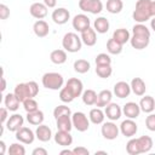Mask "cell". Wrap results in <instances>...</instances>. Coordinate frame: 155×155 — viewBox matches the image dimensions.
<instances>
[{
    "label": "cell",
    "instance_id": "obj_17",
    "mask_svg": "<svg viewBox=\"0 0 155 155\" xmlns=\"http://www.w3.org/2000/svg\"><path fill=\"white\" fill-rule=\"evenodd\" d=\"M131 92H132L131 85L127 84L126 81H117V82L114 85L113 93H114L117 98H126V97L130 96Z\"/></svg>",
    "mask_w": 155,
    "mask_h": 155
},
{
    "label": "cell",
    "instance_id": "obj_49",
    "mask_svg": "<svg viewBox=\"0 0 155 155\" xmlns=\"http://www.w3.org/2000/svg\"><path fill=\"white\" fill-rule=\"evenodd\" d=\"M8 109L6 108V107H2L1 109H0V121H1V125H5L6 124V121H7V119L10 117L8 116Z\"/></svg>",
    "mask_w": 155,
    "mask_h": 155
},
{
    "label": "cell",
    "instance_id": "obj_35",
    "mask_svg": "<svg viewBox=\"0 0 155 155\" xmlns=\"http://www.w3.org/2000/svg\"><path fill=\"white\" fill-rule=\"evenodd\" d=\"M82 102L86 105H96V101H97V92L94 90H85L81 94Z\"/></svg>",
    "mask_w": 155,
    "mask_h": 155
},
{
    "label": "cell",
    "instance_id": "obj_53",
    "mask_svg": "<svg viewBox=\"0 0 155 155\" xmlns=\"http://www.w3.org/2000/svg\"><path fill=\"white\" fill-rule=\"evenodd\" d=\"M6 151V145H5V142L4 140H0V154L4 155Z\"/></svg>",
    "mask_w": 155,
    "mask_h": 155
},
{
    "label": "cell",
    "instance_id": "obj_48",
    "mask_svg": "<svg viewBox=\"0 0 155 155\" xmlns=\"http://www.w3.org/2000/svg\"><path fill=\"white\" fill-rule=\"evenodd\" d=\"M8 17H10V8L5 4H1L0 5V18L1 19H7Z\"/></svg>",
    "mask_w": 155,
    "mask_h": 155
},
{
    "label": "cell",
    "instance_id": "obj_30",
    "mask_svg": "<svg viewBox=\"0 0 155 155\" xmlns=\"http://www.w3.org/2000/svg\"><path fill=\"white\" fill-rule=\"evenodd\" d=\"M67 58H68V56H67V51L65 50H61V48L59 50H53L50 53L51 62L53 64H57V65L65 63L67 62Z\"/></svg>",
    "mask_w": 155,
    "mask_h": 155
},
{
    "label": "cell",
    "instance_id": "obj_41",
    "mask_svg": "<svg viewBox=\"0 0 155 155\" xmlns=\"http://www.w3.org/2000/svg\"><path fill=\"white\" fill-rule=\"evenodd\" d=\"M22 144H21V142L19 143H12L8 147V150H7L8 154H11V155H24L25 154V148Z\"/></svg>",
    "mask_w": 155,
    "mask_h": 155
},
{
    "label": "cell",
    "instance_id": "obj_12",
    "mask_svg": "<svg viewBox=\"0 0 155 155\" xmlns=\"http://www.w3.org/2000/svg\"><path fill=\"white\" fill-rule=\"evenodd\" d=\"M65 86L68 87V90L74 94L75 98L80 97L84 92V84L80 79L78 78H70L67 82H65Z\"/></svg>",
    "mask_w": 155,
    "mask_h": 155
},
{
    "label": "cell",
    "instance_id": "obj_29",
    "mask_svg": "<svg viewBox=\"0 0 155 155\" xmlns=\"http://www.w3.org/2000/svg\"><path fill=\"white\" fill-rule=\"evenodd\" d=\"M88 119L92 124L94 125H101L104 122V119H105V114L104 111L101 109V108H93L90 110V114H88Z\"/></svg>",
    "mask_w": 155,
    "mask_h": 155
},
{
    "label": "cell",
    "instance_id": "obj_43",
    "mask_svg": "<svg viewBox=\"0 0 155 155\" xmlns=\"http://www.w3.org/2000/svg\"><path fill=\"white\" fill-rule=\"evenodd\" d=\"M132 34H140V35L150 36V30L144 23H136L132 27Z\"/></svg>",
    "mask_w": 155,
    "mask_h": 155
},
{
    "label": "cell",
    "instance_id": "obj_40",
    "mask_svg": "<svg viewBox=\"0 0 155 155\" xmlns=\"http://www.w3.org/2000/svg\"><path fill=\"white\" fill-rule=\"evenodd\" d=\"M59 99H61L63 103H70V102H73V101L75 99V97H74V94L68 90V87L64 86V87H62V88L59 90Z\"/></svg>",
    "mask_w": 155,
    "mask_h": 155
},
{
    "label": "cell",
    "instance_id": "obj_32",
    "mask_svg": "<svg viewBox=\"0 0 155 155\" xmlns=\"http://www.w3.org/2000/svg\"><path fill=\"white\" fill-rule=\"evenodd\" d=\"M44 119H45V115L41 110H35V111H31V113H27V121L33 125V126H39L44 122Z\"/></svg>",
    "mask_w": 155,
    "mask_h": 155
},
{
    "label": "cell",
    "instance_id": "obj_9",
    "mask_svg": "<svg viewBox=\"0 0 155 155\" xmlns=\"http://www.w3.org/2000/svg\"><path fill=\"white\" fill-rule=\"evenodd\" d=\"M71 24H73V28L76 31L82 33L84 30H86L87 28H90L91 21H90V18L85 13H79V15L74 16V18L71 19Z\"/></svg>",
    "mask_w": 155,
    "mask_h": 155
},
{
    "label": "cell",
    "instance_id": "obj_54",
    "mask_svg": "<svg viewBox=\"0 0 155 155\" xmlns=\"http://www.w3.org/2000/svg\"><path fill=\"white\" fill-rule=\"evenodd\" d=\"M61 155H64V154H68V155H74V151L73 150H69V149H63V150H61V153H59Z\"/></svg>",
    "mask_w": 155,
    "mask_h": 155
},
{
    "label": "cell",
    "instance_id": "obj_15",
    "mask_svg": "<svg viewBox=\"0 0 155 155\" xmlns=\"http://www.w3.org/2000/svg\"><path fill=\"white\" fill-rule=\"evenodd\" d=\"M23 124H24L23 116H22L21 114H13V115H11V116L7 119L5 126H6V128H7L10 132H15V133H16V132L23 126Z\"/></svg>",
    "mask_w": 155,
    "mask_h": 155
},
{
    "label": "cell",
    "instance_id": "obj_3",
    "mask_svg": "<svg viewBox=\"0 0 155 155\" xmlns=\"http://www.w3.org/2000/svg\"><path fill=\"white\" fill-rule=\"evenodd\" d=\"M62 46L67 52L75 53V52H79L81 50L82 40L78 34L69 31V33L64 34V36L62 39Z\"/></svg>",
    "mask_w": 155,
    "mask_h": 155
},
{
    "label": "cell",
    "instance_id": "obj_31",
    "mask_svg": "<svg viewBox=\"0 0 155 155\" xmlns=\"http://www.w3.org/2000/svg\"><path fill=\"white\" fill-rule=\"evenodd\" d=\"M56 125L57 128L61 131H71L73 128V121H71V115H63L58 119H56Z\"/></svg>",
    "mask_w": 155,
    "mask_h": 155
},
{
    "label": "cell",
    "instance_id": "obj_57",
    "mask_svg": "<svg viewBox=\"0 0 155 155\" xmlns=\"http://www.w3.org/2000/svg\"><path fill=\"white\" fill-rule=\"evenodd\" d=\"M97 154H105L107 155V151H103V150H98V151H96V155Z\"/></svg>",
    "mask_w": 155,
    "mask_h": 155
},
{
    "label": "cell",
    "instance_id": "obj_39",
    "mask_svg": "<svg viewBox=\"0 0 155 155\" xmlns=\"http://www.w3.org/2000/svg\"><path fill=\"white\" fill-rule=\"evenodd\" d=\"M126 151L130 155H138V154H140V149H139V144H138L137 138H131L127 142V144H126Z\"/></svg>",
    "mask_w": 155,
    "mask_h": 155
},
{
    "label": "cell",
    "instance_id": "obj_45",
    "mask_svg": "<svg viewBox=\"0 0 155 155\" xmlns=\"http://www.w3.org/2000/svg\"><path fill=\"white\" fill-rule=\"evenodd\" d=\"M94 62H96V65H108V64H111V58L108 53H99L97 54Z\"/></svg>",
    "mask_w": 155,
    "mask_h": 155
},
{
    "label": "cell",
    "instance_id": "obj_46",
    "mask_svg": "<svg viewBox=\"0 0 155 155\" xmlns=\"http://www.w3.org/2000/svg\"><path fill=\"white\" fill-rule=\"evenodd\" d=\"M145 127L151 131V132H155V114L154 113H150L147 119H145Z\"/></svg>",
    "mask_w": 155,
    "mask_h": 155
},
{
    "label": "cell",
    "instance_id": "obj_38",
    "mask_svg": "<svg viewBox=\"0 0 155 155\" xmlns=\"http://www.w3.org/2000/svg\"><path fill=\"white\" fill-rule=\"evenodd\" d=\"M96 74L102 79H108L113 74L111 64L108 65H96Z\"/></svg>",
    "mask_w": 155,
    "mask_h": 155
},
{
    "label": "cell",
    "instance_id": "obj_42",
    "mask_svg": "<svg viewBox=\"0 0 155 155\" xmlns=\"http://www.w3.org/2000/svg\"><path fill=\"white\" fill-rule=\"evenodd\" d=\"M63 115H71V110H70L69 107H67L64 104H61V105H58V107H56L53 109V116H54V119H58V117H61Z\"/></svg>",
    "mask_w": 155,
    "mask_h": 155
},
{
    "label": "cell",
    "instance_id": "obj_19",
    "mask_svg": "<svg viewBox=\"0 0 155 155\" xmlns=\"http://www.w3.org/2000/svg\"><path fill=\"white\" fill-rule=\"evenodd\" d=\"M33 31L38 38H45L50 33V25L44 19H38L33 25Z\"/></svg>",
    "mask_w": 155,
    "mask_h": 155
},
{
    "label": "cell",
    "instance_id": "obj_50",
    "mask_svg": "<svg viewBox=\"0 0 155 155\" xmlns=\"http://www.w3.org/2000/svg\"><path fill=\"white\" fill-rule=\"evenodd\" d=\"M73 151H74V155H88L90 154L88 149L85 147H75Z\"/></svg>",
    "mask_w": 155,
    "mask_h": 155
},
{
    "label": "cell",
    "instance_id": "obj_23",
    "mask_svg": "<svg viewBox=\"0 0 155 155\" xmlns=\"http://www.w3.org/2000/svg\"><path fill=\"white\" fill-rule=\"evenodd\" d=\"M138 104H139L140 110L143 113L150 114V113H153L155 110V99L151 96H142V98H140Z\"/></svg>",
    "mask_w": 155,
    "mask_h": 155
},
{
    "label": "cell",
    "instance_id": "obj_10",
    "mask_svg": "<svg viewBox=\"0 0 155 155\" xmlns=\"http://www.w3.org/2000/svg\"><path fill=\"white\" fill-rule=\"evenodd\" d=\"M51 18L56 24L62 25V24H65L70 19V12L65 7H58V8L53 10Z\"/></svg>",
    "mask_w": 155,
    "mask_h": 155
},
{
    "label": "cell",
    "instance_id": "obj_1",
    "mask_svg": "<svg viewBox=\"0 0 155 155\" xmlns=\"http://www.w3.org/2000/svg\"><path fill=\"white\" fill-rule=\"evenodd\" d=\"M155 17V0H138L132 18L136 23H145Z\"/></svg>",
    "mask_w": 155,
    "mask_h": 155
},
{
    "label": "cell",
    "instance_id": "obj_37",
    "mask_svg": "<svg viewBox=\"0 0 155 155\" xmlns=\"http://www.w3.org/2000/svg\"><path fill=\"white\" fill-rule=\"evenodd\" d=\"M107 51L110 54H120L122 52V45L119 44V42H116L113 38H110L107 41Z\"/></svg>",
    "mask_w": 155,
    "mask_h": 155
},
{
    "label": "cell",
    "instance_id": "obj_18",
    "mask_svg": "<svg viewBox=\"0 0 155 155\" xmlns=\"http://www.w3.org/2000/svg\"><path fill=\"white\" fill-rule=\"evenodd\" d=\"M53 139L58 145H62V147H69L73 144V136L70 134L69 131L58 130L56 134L53 136Z\"/></svg>",
    "mask_w": 155,
    "mask_h": 155
},
{
    "label": "cell",
    "instance_id": "obj_51",
    "mask_svg": "<svg viewBox=\"0 0 155 155\" xmlns=\"http://www.w3.org/2000/svg\"><path fill=\"white\" fill-rule=\"evenodd\" d=\"M33 155H47V150L44 149V148H35L33 151H31Z\"/></svg>",
    "mask_w": 155,
    "mask_h": 155
},
{
    "label": "cell",
    "instance_id": "obj_28",
    "mask_svg": "<svg viewBox=\"0 0 155 155\" xmlns=\"http://www.w3.org/2000/svg\"><path fill=\"white\" fill-rule=\"evenodd\" d=\"M109 27H110L109 21L103 16L97 17L93 22V29L99 34H105L109 30Z\"/></svg>",
    "mask_w": 155,
    "mask_h": 155
},
{
    "label": "cell",
    "instance_id": "obj_24",
    "mask_svg": "<svg viewBox=\"0 0 155 155\" xmlns=\"http://www.w3.org/2000/svg\"><path fill=\"white\" fill-rule=\"evenodd\" d=\"M97 31L94 29H92L91 27L87 28L86 30H84L81 33V40H82V44H85L86 46H94L96 42H97Z\"/></svg>",
    "mask_w": 155,
    "mask_h": 155
},
{
    "label": "cell",
    "instance_id": "obj_55",
    "mask_svg": "<svg viewBox=\"0 0 155 155\" xmlns=\"http://www.w3.org/2000/svg\"><path fill=\"white\" fill-rule=\"evenodd\" d=\"M6 90V80H5V76L2 75V78H1V91L4 92Z\"/></svg>",
    "mask_w": 155,
    "mask_h": 155
},
{
    "label": "cell",
    "instance_id": "obj_36",
    "mask_svg": "<svg viewBox=\"0 0 155 155\" xmlns=\"http://www.w3.org/2000/svg\"><path fill=\"white\" fill-rule=\"evenodd\" d=\"M73 68H74V70H75L76 73H79V74H85V73H87V71L90 70L91 64H90L88 61L81 58V59H76V61L74 62Z\"/></svg>",
    "mask_w": 155,
    "mask_h": 155
},
{
    "label": "cell",
    "instance_id": "obj_20",
    "mask_svg": "<svg viewBox=\"0 0 155 155\" xmlns=\"http://www.w3.org/2000/svg\"><path fill=\"white\" fill-rule=\"evenodd\" d=\"M35 136H36V138H38L40 142H44V143L51 140V138L53 137L51 128H50L47 125H44V124H41V125H39V126L36 127V130H35Z\"/></svg>",
    "mask_w": 155,
    "mask_h": 155
},
{
    "label": "cell",
    "instance_id": "obj_25",
    "mask_svg": "<svg viewBox=\"0 0 155 155\" xmlns=\"http://www.w3.org/2000/svg\"><path fill=\"white\" fill-rule=\"evenodd\" d=\"M13 93H15L16 97L21 101V103H23V102H24L25 99H28V98H31L27 82H21V84H18V85H16Z\"/></svg>",
    "mask_w": 155,
    "mask_h": 155
},
{
    "label": "cell",
    "instance_id": "obj_47",
    "mask_svg": "<svg viewBox=\"0 0 155 155\" xmlns=\"http://www.w3.org/2000/svg\"><path fill=\"white\" fill-rule=\"evenodd\" d=\"M27 85H28V88H29V92H30V97L31 98L36 97L38 93H39V85L35 81H28Z\"/></svg>",
    "mask_w": 155,
    "mask_h": 155
},
{
    "label": "cell",
    "instance_id": "obj_33",
    "mask_svg": "<svg viewBox=\"0 0 155 155\" xmlns=\"http://www.w3.org/2000/svg\"><path fill=\"white\" fill-rule=\"evenodd\" d=\"M105 7H107V11L109 13L116 15V13H120L122 11L124 2H122V0H107Z\"/></svg>",
    "mask_w": 155,
    "mask_h": 155
},
{
    "label": "cell",
    "instance_id": "obj_16",
    "mask_svg": "<svg viewBox=\"0 0 155 155\" xmlns=\"http://www.w3.org/2000/svg\"><path fill=\"white\" fill-rule=\"evenodd\" d=\"M47 6L44 2H33L29 7L30 15L36 19H42L47 16Z\"/></svg>",
    "mask_w": 155,
    "mask_h": 155
},
{
    "label": "cell",
    "instance_id": "obj_52",
    "mask_svg": "<svg viewBox=\"0 0 155 155\" xmlns=\"http://www.w3.org/2000/svg\"><path fill=\"white\" fill-rule=\"evenodd\" d=\"M42 2H44L48 8L56 7V5H57V0H42Z\"/></svg>",
    "mask_w": 155,
    "mask_h": 155
},
{
    "label": "cell",
    "instance_id": "obj_11",
    "mask_svg": "<svg viewBox=\"0 0 155 155\" xmlns=\"http://www.w3.org/2000/svg\"><path fill=\"white\" fill-rule=\"evenodd\" d=\"M150 42V36L148 35H140V34H132L130 39V44L136 50H143L145 48Z\"/></svg>",
    "mask_w": 155,
    "mask_h": 155
},
{
    "label": "cell",
    "instance_id": "obj_21",
    "mask_svg": "<svg viewBox=\"0 0 155 155\" xmlns=\"http://www.w3.org/2000/svg\"><path fill=\"white\" fill-rule=\"evenodd\" d=\"M131 90L132 92L138 96V97H142L145 94V91H147V86H145V82L142 78H133L131 80Z\"/></svg>",
    "mask_w": 155,
    "mask_h": 155
},
{
    "label": "cell",
    "instance_id": "obj_2",
    "mask_svg": "<svg viewBox=\"0 0 155 155\" xmlns=\"http://www.w3.org/2000/svg\"><path fill=\"white\" fill-rule=\"evenodd\" d=\"M41 82H42V86L47 90H53V91H57V90H61L64 85V79H63V75L59 74V73H56V71H48V73H45L41 78Z\"/></svg>",
    "mask_w": 155,
    "mask_h": 155
},
{
    "label": "cell",
    "instance_id": "obj_4",
    "mask_svg": "<svg viewBox=\"0 0 155 155\" xmlns=\"http://www.w3.org/2000/svg\"><path fill=\"white\" fill-rule=\"evenodd\" d=\"M73 127L79 132H86L90 128V119L82 111H76L71 114Z\"/></svg>",
    "mask_w": 155,
    "mask_h": 155
},
{
    "label": "cell",
    "instance_id": "obj_27",
    "mask_svg": "<svg viewBox=\"0 0 155 155\" xmlns=\"http://www.w3.org/2000/svg\"><path fill=\"white\" fill-rule=\"evenodd\" d=\"M19 103H21V101L16 97L15 93H7V94H5L4 104H5V107L10 111H17L18 108H19Z\"/></svg>",
    "mask_w": 155,
    "mask_h": 155
},
{
    "label": "cell",
    "instance_id": "obj_34",
    "mask_svg": "<svg viewBox=\"0 0 155 155\" xmlns=\"http://www.w3.org/2000/svg\"><path fill=\"white\" fill-rule=\"evenodd\" d=\"M138 144H139V149H140V154L144 153H149L153 148V139L149 136H142L137 138Z\"/></svg>",
    "mask_w": 155,
    "mask_h": 155
},
{
    "label": "cell",
    "instance_id": "obj_7",
    "mask_svg": "<svg viewBox=\"0 0 155 155\" xmlns=\"http://www.w3.org/2000/svg\"><path fill=\"white\" fill-rule=\"evenodd\" d=\"M120 132L122 136L127 137V138H132L133 136H136L137 131H138V126L136 124V121L133 119H126L120 124Z\"/></svg>",
    "mask_w": 155,
    "mask_h": 155
},
{
    "label": "cell",
    "instance_id": "obj_13",
    "mask_svg": "<svg viewBox=\"0 0 155 155\" xmlns=\"http://www.w3.org/2000/svg\"><path fill=\"white\" fill-rule=\"evenodd\" d=\"M140 107L138 103L136 102H127L124 107H122V114L128 117V119H137L140 114Z\"/></svg>",
    "mask_w": 155,
    "mask_h": 155
},
{
    "label": "cell",
    "instance_id": "obj_8",
    "mask_svg": "<svg viewBox=\"0 0 155 155\" xmlns=\"http://www.w3.org/2000/svg\"><path fill=\"white\" fill-rule=\"evenodd\" d=\"M35 138H36L35 132H33V130H30L29 127H25V126H22L16 132V139L23 144H31Z\"/></svg>",
    "mask_w": 155,
    "mask_h": 155
},
{
    "label": "cell",
    "instance_id": "obj_6",
    "mask_svg": "<svg viewBox=\"0 0 155 155\" xmlns=\"http://www.w3.org/2000/svg\"><path fill=\"white\" fill-rule=\"evenodd\" d=\"M101 133L102 136L108 139V140H114L119 137V133H120V127L116 126V124L114 121H107V122H103L102 124V127H101Z\"/></svg>",
    "mask_w": 155,
    "mask_h": 155
},
{
    "label": "cell",
    "instance_id": "obj_5",
    "mask_svg": "<svg viewBox=\"0 0 155 155\" xmlns=\"http://www.w3.org/2000/svg\"><path fill=\"white\" fill-rule=\"evenodd\" d=\"M79 7L84 12L98 15L103 11V2L101 0H79Z\"/></svg>",
    "mask_w": 155,
    "mask_h": 155
},
{
    "label": "cell",
    "instance_id": "obj_56",
    "mask_svg": "<svg viewBox=\"0 0 155 155\" xmlns=\"http://www.w3.org/2000/svg\"><path fill=\"white\" fill-rule=\"evenodd\" d=\"M150 27H151V29L155 31V17H153V18L150 19Z\"/></svg>",
    "mask_w": 155,
    "mask_h": 155
},
{
    "label": "cell",
    "instance_id": "obj_22",
    "mask_svg": "<svg viewBox=\"0 0 155 155\" xmlns=\"http://www.w3.org/2000/svg\"><path fill=\"white\" fill-rule=\"evenodd\" d=\"M111 98H113V92L110 90H102L97 94L96 107H98V108H105L109 103H111Z\"/></svg>",
    "mask_w": 155,
    "mask_h": 155
},
{
    "label": "cell",
    "instance_id": "obj_26",
    "mask_svg": "<svg viewBox=\"0 0 155 155\" xmlns=\"http://www.w3.org/2000/svg\"><path fill=\"white\" fill-rule=\"evenodd\" d=\"M111 38H113L116 42H119V44H121V45L124 46L126 42L130 41V39H131V34H130V31H128L127 29H125V28H119V29L114 30Z\"/></svg>",
    "mask_w": 155,
    "mask_h": 155
},
{
    "label": "cell",
    "instance_id": "obj_14",
    "mask_svg": "<svg viewBox=\"0 0 155 155\" xmlns=\"http://www.w3.org/2000/svg\"><path fill=\"white\" fill-rule=\"evenodd\" d=\"M104 114L107 116V119H109L110 121H116L121 117L122 115V109L119 104L116 103H109L105 108H104Z\"/></svg>",
    "mask_w": 155,
    "mask_h": 155
},
{
    "label": "cell",
    "instance_id": "obj_44",
    "mask_svg": "<svg viewBox=\"0 0 155 155\" xmlns=\"http://www.w3.org/2000/svg\"><path fill=\"white\" fill-rule=\"evenodd\" d=\"M23 108L27 113H31V111H35L39 109V104L34 98H28L23 102Z\"/></svg>",
    "mask_w": 155,
    "mask_h": 155
}]
</instances>
